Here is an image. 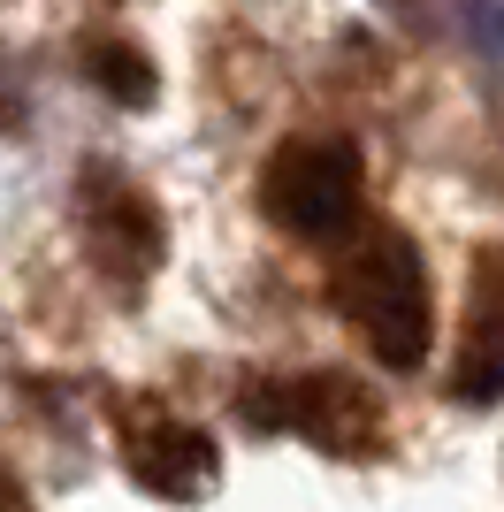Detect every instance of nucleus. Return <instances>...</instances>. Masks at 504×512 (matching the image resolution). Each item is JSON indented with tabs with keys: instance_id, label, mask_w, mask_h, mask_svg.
<instances>
[{
	"instance_id": "nucleus-1",
	"label": "nucleus",
	"mask_w": 504,
	"mask_h": 512,
	"mask_svg": "<svg viewBox=\"0 0 504 512\" xmlns=\"http://www.w3.org/2000/svg\"><path fill=\"white\" fill-rule=\"evenodd\" d=\"M336 245H344L336 253V306H344V321L375 344L382 367L413 375L436 352V291H428L420 245L398 222H367V214Z\"/></svg>"
},
{
	"instance_id": "nucleus-2",
	"label": "nucleus",
	"mask_w": 504,
	"mask_h": 512,
	"mask_svg": "<svg viewBox=\"0 0 504 512\" xmlns=\"http://www.w3.org/2000/svg\"><path fill=\"white\" fill-rule=\"evenodd\" d=\"M260 207H268L275 230L306 237V245H336L359 222V207H367L359 153L344 138H291V146H275L268 176H260Z\"/></svg>"
},
{
	"instance_id": "nucleus-3",
	"label": "nucleus",
	"mask_w": 504,
	"mask_h": 512,
	"mask_svg": "<svg viewBox=\"0 0 504 512\" xmlns=\"http://www.w3.org/2000/svg\"><path fill=\"white\" fill-rule=\"evenodd\" d=\"M237 413H245V428H291V436L336 451V459H375L382 451V406H375V390H359L352 375L245 383L237 390Z\"/></svg>"
},
{
	"instance_id": "nucleus-4",
	"label": "nucleus",
	"mask_w": 504,
	"mask_h": 512,
	"mask_svg": "<svg viewBox=\"0 0 504 512\" xmlns=\"http://www.w3.org/2000/svg\"><path fill=\"white\" fill-rule=\"evenodd\" d=\"M77 230H84L92 268H100L107 283H123V291H138V283L161 268V253H168L161 199H153L146 184H130L115 161H84V176H77Z\"/></svg>"
},
{
	"instance_id": "nucleus-5",
	"label": "nucleus",
	"mask_w": 504,
	"mask_h": 512,
	"mask_svg": "<svg viewBox=\"0 0 504 512\" xmlns=\"http://www.w3.org/2000/svg\"><path fill=\"white\" fill-rule=\"evenodd\" d=\"M123 467L138 490L168 497V505H191V497L214 490V467H222V451H214L207 428H191L184 413L168 406H130L123 413Z\"/></svg>"
},
{
	"instance_id": "nucleus-6",
	"label": "nucleus",
	"mask_w": 504,
	"mask_h": 512,
	"mask_svg": "<svg viewBox=\"0 0 504 512\" xmlns=\"http://www.w3.org/2000/svg\"><path fill=\"white\" fill-rule=\"evenodd\" d=\"M497 367H504V291H497V253H474V291H466V337L451 390L466 406H497Z\"/></svg>"
},
{
	"instance_id": "nucleus-7",
	"label": "nucleus",
	"mask_w": 504,
	"mask_h": 512,
	"mask_svg": "<svg viewBox=\"0 0 504 512\" xmlns=\"http://www.w3.org/2000/svg\"><path fill=\"white\" fill-rule=\"evenodd\" d=\"M77 69L107 92V100H123V107H146L153 92H161V77H153V62H146V46H130V39H84Z\"/></svg>"
},
{
	"instance_id": "nucleus-8",
	"label": "nucleus",
	"mask_w": 504,
	"mask_h": 512,
	"mask_svg": "<svg viewBox=\"0 0 504 512\" xmlns=\"http://www.w3.org/2000/svg\"><path fill=\"white\" fill-rule=\"evenodd\" d=\"M0 512H31V490H23L8 467H0Z\"/></svg>"
}]
</instances>
